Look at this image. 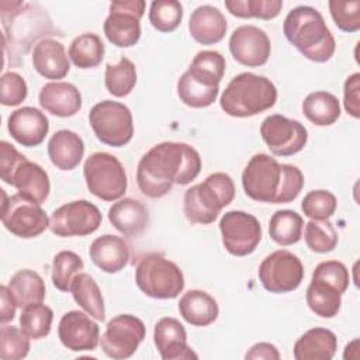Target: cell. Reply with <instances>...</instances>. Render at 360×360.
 Wrapping results in <instances>:
<instances>
[{"instance_id":"obj_1","label":"cell","mask_w":360,"mask_h":360,"mask_svg":"<svg viewBox=\"0 0 360 360\" xmlns=\"http://www.w3.org/2000/svg\"><path fill=\"white\" fill-rule=\"evenodd\" d=\"M201 170L200 153L183 142H160L152 146L139 160L136 183L150 198L166 195L173 184L191 183Z\"/></svg>"},{"instance_id":"obj_2","label":"cell","mask_w":360,"mask_h":360,"mask_svg":"<svg viewBox=\"0 0 360 360\" xmlns=\"http://www.w3.org/2000/svg\"><path fill=\"white\" fill-rule=\"evenodd\" d=\"M304 181V174L297 166L281 165L266 153L255 155L242 173L246 195L259 202H291L301 193Z\"/></svg>"},{"instance_id":"obj_3","label":"cell","mask_w":360,"mask_h":360,"mask_svg":"<svg viewBox=\"0 0 360 360\" xmlns=\"http://www.w3.org/2000/svg\"><path fill=\"white\" fill-rule=\"evenodd\" d=\"M287 41L307 59L318 63L329 60L336 49L335 38L322 14L311 6H298L284 18Z\"/></svg>"},{"instance_id":"obj_4","label":"cell","mask_w":360,"mask_h":360,"mask_svg":"<svg viewBox=\"0 0 360 360\" xmlns=\"http://www.w3.org/2000/svg\"><path fill=\"white\" fill-rule=\"evenodd\" d=\"M277 101L274 83L250 72L236 75L225 87L219 104L231 117L246 118L271 108Z\"/></svg>"},{"instance_id":"obj_5","label":"cell","mask_w":360,"mask_h":360,"mask_svg":"<svg viewBox=\"0 0 360 360\" xmlns=\"http://www.w3.org/2000/svg\"><path fill=\"white\" fill-rule=\"evenodd\" d=\"M233 197L232 177L222 172L212 173L202 183L191 186L184 193V215L193 224L208 225L218 218L224 207L232 202Z\"/></svg>"},{"instance_id":"obj_6","label":"cell","mask_w":360,"mask_h":360,"mask_svg":"<svg viewBox=\"0 0 360 360\" xmlns=\"http://www.w3.org/2000/svg\"><path fill=\"white\" fill-rule=\"evenodd\" d=\"M138 288L150 298L172 300L184 288V276L180 267L160 253L143 255L135 267Z\"/></svg>"},{"instance_id":"obj_7","label":"cell","mask_w":360,"mask_h":360,"mask_svg":"<svg viewBox=\"0 0 360 360\" xmlns=\"http://www.w3.org/2000/svg\"><path fill=\"white\" fill-rule=\"evenodd\" d=\"M83 174L89 191L104 201H115L127 191L128 180L125 169L111 153H91L84 162Z\"/></svg>"},{"instance_id":"obj_8","label":"cell","mask_w":360,"mask_h":360,"mask_svg":"<svg viewBox=\"0 0 360 360\" xmlns=\"http://www.w3.org/2000/svg\"><path fill=\"white\" fill-rule=\"evenodd\" d=\"M89 122L97 139L108 146H124L134 136L132 112L118 101L103 100L94 104L89 112Z\"/></svg>"},{"instance_id":"obj_9","label":"cell","mask_w":360,"mask_h":360,"mask_svg":"<svg viewBox=\"0 0 360 360\" xmlns=\"http://www.w3.org/2000/svg\"><path fill=\"white\" fill-rule=\"evenodd\" d=\"M0 191L3 195L1 222L8 232L22 239H31L49 228L51 219L41 204L25 198L20 193L7 197L4 190Z\"/></svg>"},{"instance_id":"obj_10","label":"cell","mask_w":360,"mask_h":360,"mask_svg":"<svg viewBox=\"0 0 360 360\" xmlns=\"http://www.w3.org/2000/svg\"><path fill=\"white\" fill-rule=\"evenodd\" d=\"M259 280L264 290L270 292H290L302 283L304 266L294 253L280 249L263 259L259 266Z\"/></svg>"},{"instance_id":"obj_11","label":"cell","mask_w":360,"mask_h":360,"mask_svg":"<svg viewBox=\"0 0 360 360\" xmlns=\"http://www.w3.org/2000/svg\"><path fill=\"white\" fill-rule=\"evenodd\" d=\"M145 7L143 0L112 1L103 25L107 39L120 48L134 46L141 38V18Z\"/></svg>"},{"instance_id":"obj_12","label":"cell","mask_w":360,"mask_h":360,"mask_svg":"<svg viewBox=\"0 0 360 360\" xmlns=\"http://www.w3.org/2000/svg\"><path fill=\"white\" fill-rule=\"evenodd\" d=\"M222 245L228 253L243 257L255 252L262 240L259 219L245 211H228L219 221Z\"/></svg>"},{"instance_id":"obj_13","label":"cell","mask_w":360,"mask_h":360,"mask_svg":"<svg viewBox=\"0 0 360 360\" xmlns=\"http://www.w3.org/2000/svg\"><path fill=\"white\" fill-rule=\"evenodd\" d=\"M49 228L60 238L86 236L96 232L103 221L100 210L87 200L60 205L51 214Z\"/></svg>"},{"instance_id":"obj_14","label":"cell","mask_w":360,"mask_h":360,"mask_svg":"<svg viewBox=\"0 0 360 360\" xmlns=\"http://www.w3.org/2000/svg\"><path fill=\"white\" fill-rule=\"evenodd\" d=\"M146 329L143 322L131 314L114 316L100 338L103 352L115 360L131 357L145 339Z\"/></svg>"},{"instance_id":"obj_15","label":"cell","mask_w":360,"mask_h":360,"mask_svg":"<svg viewBox=\"0 0 360 360\" xmlns=\"http://www.w3.org/2000/svg\"><path fill=\"white\" fill-rule=\"evenodd\" d=\"M260 135L276 156L295 155L304 149L308 141V131L300 121L280 114H273L263 120Z\"/></svg>"},{"instance_id":"obj_16","label":"cell","mask_w":360,"mask_h":360,"mask_svg":"<svg viewBox=\"0 0 360 360\" xmlns=\"http://www.w3.org/2000/svg\"><path fill=\"white\" fill-rule=\"evenodd\" d=\"M229 51L238 63L248 68H259L269 60L271 44L262 28L240 25L231 34Z\"/></svg>"},{"instance_id":"obj_17","label":"cell","mask_w":360,"mask_h":360,"mask_svg":"<svg viewBox=\"0 0 360 360\" xmlns=\"http://www.w3.org/2000/svg\"><path fill=\"white\" fill-rule=\"evenodd\" d=\"M58 336L69 350L91 352L100 343V328L84 312L69 311L59 321Z\"/></svg>"},{"instance_id":"obj_18","label":"cell","mask_w":360,"mask_h":360,"mask_svg":"<svg viewBox=\"0 0 360 360\" xmlns=\"http://www.w3.org/2000/svg\"><path fill=\"white\" fill-rule=\"evenodd\" d=\"M153 342L163 360L198 359L187 345V332L179 319L160 318L153 329Z\"/></svg>"},{"instance_id":"obj_19","label":"cell","mask_w":360,"mask_h":360,"mask_svg":"<svg viewBox=\"0 0 360 360\" xmlns=\"http://www.w3.org/2000/svg\"><path fill=\"white\" fill-rule=\"evenodd\" d=\"M7 128L14 141L22 146L32 148L44 142L49 131V121L41 110L21 107L10 114Z\"/></svg>"},{"instance_id":"obj_20","label":"cell","mask_w":360,"mask_h":360,"mask_svg":"<svg viewBox=\"0 0 360 360\" xmlns=\"http://www.w3.org/2000/svg\"><path fill=\"white\" fill-rule=\"evenodd\" d=\"M41 107L56 117L68 118L82 108V94L79 89L66 82H49L42 86L38 96Z\"/></svg>"},{"instance_id":"obj_21","label":"cell","mask_w":360,"mask_h":360,"mask_svg":"<svg viewBox=\"0 0 360 360\" xmlns=\"http://www.w3.org/2000/svg\"><path fill=\"white\" fill-rule=\"evenodd\" d=\"M91 262L105 273H118L129 262V246L124 238L105 233L93 240L89 249Z\"/></svg>"},{"instance_id":"obj_22","label":"cell","mask_w":360,"mask_h":360,"mask_svg":"<svg viewBox=\"0 0 360 360\" xmlns=\"http://www.w3.org/2000/svg\"><path fill=\"white\" fill-rule=\"evenodd\" d=\"M32 66L45 79H63L69 69V56L60 41L53 38H44L34 46Z\"/></svg>"},{"instance_id":"obj_23","label":"cell","mask_w":360,"mask_h":360,"mask_svg":"<svg viewBox=\"0 0 360 360\" xmlns=\"http://www.w3.org/2000/svg\"><path fill=\"white\" fill-rule=\"evenodd\" d=\"M226 18L214 6H198L190 15L188 31L194 41L201 45H214L226 34Z\"/></svg>"},{"instance_id":"obj_24","label":"cell","mask_w":360,"mask_h":360,"mask_svg":"<svg viewBox=\"0 0 360 360\" xmlns=\"http://www.w3.org/2000/svg\"><path fill=\"white\" fill-rule=\"evenodd\" d=\"M108 221L122 235L136 236L148 226L149 212L141 201L127 197L110 207Z\"/></svg>"},{"instance_id":"obj_25","label":"cell","mask_w":360,"mask_h":360,"mask_svg":"<svg viewBox=\"0 0 360 360\" xmlns=\"http://www.w3.org/2000/svg\"><path fill=\"white\" fill-rule=\"evenodd\" d=\"M17 191L25 198L42 204L51 191L48 173L35 162L22 160L13 174V183Z\"/></svg>"},{"instance_id":"obj_26","label":"cell","mask_w":360,"mask_h":360,"mask_svg":"<svg viewBox=\"0 0 360 360\" xmlns=\"http://www.w3.org/2000/svg\"><path fill=\"white\" fill-rule=\"evenodd\" d=\"M84 155V142L73 131H56L48 142V156L59 170H73Z\"/></svg>"},{"instance_id":"obj_27","label":"cell","mask_w":360,"mask_h":360,"mask_svg":"<svg viewBox=\"0 0 360 360\" xmlns=\"http://www.w3.org/2000/svg\"><path fill=\"white\" fill-rule=\"evenodd\" d=\"M181 318L193 326H208L219 315V308L212 295L202 290H190L179 301Z\"/></svg>"},{"instance_id":"obj_28","label":"cell","mask_w":360,"mask_h":360,"mask_svg":"<svg viewBox=\"0 0 360 360\" xmlns=\"http://www.w3.org/2000/svg\"><path fill=\"white\" fill-rule=\"evenodd\" d=\"M338 350L336 335L326 328L307 330L294 345L297 360H330Z\"/></svg>"},{"instance_id":"obj_29","label":"cell","mask_w":360,"mask_h":360,"mask_svg":"<svg viewBox=\"0 0 360 360\" xmlns=\"http://www.w3.org/2000/svg\"><path fill=\"white\" fill-rule=\"evenodd\" d=\"M70 292L77 305H80L90 316L101 322L105 319V308L101 290L90 274L79 273L72 281Z\"/></svg>"},{"instance_id":"obj_30","label":"cell","mask_w":360,"mask_h":360,"mask_svg":"<svg viewBox=\"0 0 360 360\" xmlns=\"http://www.w3.org/2000/svg\"><path fill=\"white\" fill-rule=\"evenodd\" d=\"M302 114L318 127H328L340 117V104L329 91L309 93L302 101Z\"/></svg>"},{"instance_id":"obj_31","label":"cell","mask_w":360,"mask_h":360,"mask_svg":"<svg viewBox=\"0 0 360 360\" xmlns=\"http://www.w3.org/2000/svg\"><path fill=\"white\" fill-rule=\"evenodd\" d=\"M8 288L13 292L17 305L21 308L30 304L42 302L46 294V287L42 277L30 269L18 270L10 278Z\"/></svg>"},{"instance_id":"obj_32","label":"cell","mask_w":360,"mask_h":360,"mask_svg":"<svg viewBox=\"0 0 360 360\" xmlns=\"http://www.w3.org/2000/svg\"><path fill=\"white\" fill-rule=\"evenodd\" d=\"M104 52L101 38L94 32H84L70 42L68 55L79 69H91L101 63Z\"/></svg>"},{"instance_id":"obj_33","label":"cell","mask_w":360,"mask_h":360,"mask_svg":"<svg viewBox=\"0 0 360 360\" xmlns=\"http://www.w3.org/2000/svg\"><path fill=\"white\" fill-rule=\"evenodd\" d=\"M304 219L292 210L276 211L269 222V235L280 246L297 243L302 236Z\"/></svg>"},{"instance_id":"obj_34","label":"cell","mask_w":360,"mask_h":360,"mask_svg":"<svg viewBox=\"0 0 360 360\" xmlns=\"http://www.w3.org/2000/svg\"><path fill=\"white\" fill-rule=\"evenodd\" d=\"M305 300L309 309L321 318L336 316L342 305V294L335 287L318 280H311Z\"/></svg>"},{"instance_id":"obj_35","label":"cell","mask_w":360,"mask_h":360,"mask_svg":"<svg viewBox=\"0 0 360 360\" xmlns=\"http://www.w3.org/2000/svg\"><path fill=\"white\" fill-rule=\"evenodd\" d=\"M225 58L217 51H200L188 68V73L201 84L219 86L225 73Z\"/></svg>"},{"instance_id":"obj_36","label":"cell","mask_w":360,"mask_h":360,"mask_svg":"<svg viewBox=\"0 0 360 360\" xmlns=\"http://www.w3.org/2000/svg\"><path fill=\"white\" fill-rule=\"evenodd\" d=\"M104 84L108 93L114 97L128 96L136 84L135 63L127 56H122L115 65L108 63L105 66Z\"/></svg>"},{"instance_id":"obj_37","label":"cell","mask_w":360,"mask_h":360,"mask_svg":"<svg viewBox=\"0 0 360 360\" xmlns=\"http://www.w3.org/2000/svg\"><path fill=\"white\" fill-rule=\"evenodd\" d=\"M219 93V86L210 87L198 83L188 72H184L177 80V94L180 100L193 108H204L211 105Z\"/></svg>"},{"instance_id":"obj_38","label":"cell","mask_w":360,"mask_h":360,"mask_svg":"<svg viewBox=\"0 0 360 360\" xmlns=\"http://www.w3.org/2000/svg\"><path fill=\"white\" fill-rule=\"evenodd\" d=\"M53 321V311L42 304L35 302L22 308L20 315V328L31 339H42L49 335Z\"/></svg>"},{"instance_id":"obj_39","label":"cell","mask_w":360,"mask_h":360,"mask_svg":"<svg viewBox=\"0 0 360 360\" xmlns=\"http://www.w3.org/2000/svg\"><path fill=\"white\" fill-rule=\"evenodd\" d=\"M84 263L82 257L72 250H62L55 255L52 260V284L63 292L70 291L73 278L83 270Z\"/></svg>"},{"instance_id":"obj_40","label":"cell","mask_w":360,"mask_h":360,"mask_svg":"<svg viewBox=\"0 0 360 360\" xmlns=\"http://www.w3.org/2000/svg\"><path fill=\"white\" fill-rule=\"evenodd\" d=\"M304 239L307 246L316 253L332 252L339 242L338 232L328 219H311L307 222Z\"/></svg>"},{"instance_id":"obj_41","label":"cell","mask_w":360,"mask_h":360,"mask_svg":"<svg viewBox=\"0 0 360 360\" xmlns=\"http://www.w3.org/2000/svg\"><path fill=\"white\" fill-rule=\"evenodd\" d=\"M228 11L239 18H262L271 20L278 15L283 8L280 0H226Z\"/></svg>"},{"instance_id":"obj_42","label":"cell","mask_w":360,"mask_h":360,"mask_svg":"<svg viewBox=\"0 0 360 360\" xmlns=\"http://www.w3.org/2000/svg\"><path fill=\"white\" fill-rule=\"evenodd\" d=\"M183 18V6L176 0H155L149 8V22L160 32L174 31Z\"/></svg>"},{"instance_id":"obj_43","label":"cell","mask_w":360,"mask_h":360,"mask_svg":"<svg viewBox=\"0 0 360 360\" xmlns=\"http://www.w3.org/2000/svg\"><path fill=\"white\" fill-rule=\"evenodd\" d=\"M30 336L20 328L3 325L0 329V357L3 360H20L30 352Z\"/></svg>"},{"instance_id":"obj_44","label":"cell","mask_w":360,"mask_h":360,"mask_svg":"<svg viewBox=\"0 0 360 360\" xmlns=\"http://www.w3.org/2000/svg\"><path fill=\"white\" fill-rule=\"evenodd\" d=\"M336 207L338 200L335 194L328 190H312L301 202L304 215L311 219H328L335 214Z\"/></svg>"},{"instance_id":"obj_45","label":"cell","mask_w":360,"mask_h":360,"mask_svg":"<svg viewBox=\"0 0 360 360\" xmlns=\"http://www.w3.org/2000/svg\"><path fill=\"white\" fill-rule=\"evenodd\" d=\"M329 11L336 27L343 32H356L360 30V1L330 0Z\"/></svg>"},{"instance_id":"obj_46","label":"cell","mask_w":360,"mask_h":360,"mask_svg":"<svg viewBox=\"0 0 360 360\" xmlns=\"http://www.w3.org/2000/svg\"><path fill=\"white\" fill-rule=\"evenodd\" d=\"M312 280L323 281L335 287L340 294L347 290L350 283L347 267L338 260H326L319 263L312 273Z\"/></svg>"},{"instance_id":"obj_47","label":"cell","mask_w":360,"mask_h":360,"mask_svg":"<svg viewBox=\"0 0 360 360\" xmlns=\"http://www.w3.org/2000/svg\"><path fill=\"white\" fill-rule=\"evenodd\" d=\"M1 86V104L3 105H18L28 94V87L24 77L15 72L3 73L0 79Z\"/></svg>"},{"instance_id":"obj_48","label":"cell","mask_w":360,"mask_h":360,"mask_svg":"<svg viewBox=\"0 0 360 360\" xmlns=\"http://www.w3.org/2000/svg\"><path fill=\"white\" fill-rule=\"evenodd\" d=\"M27 158L21 155L11 143L7 141L0 142V176L1 180L11 186L13 174L18 165L25 160Z\"/></svg>"},{"instance_id":"obj_49","label":"cell","mask_w":360,"mask_h":360,"mask_svg":"<svg viewBox=\"0 0 360 360\" xmlns=\"http://www.w3.org/2000/svg\"><path fill=\"white\" fill-rule=\"evenodd\" d=\"M345 110L353 118L360 117V73H353L349 76L343 86Z\"/></svg>"},{"instance_id":"obj_50","label":"cell","mask_w":360,"mask_h":360,"mask_svg":"<svg viewBox=\"0 0 360 360\" xmlns=\"http://www.w3.org/2000/svg\"><path fill=\"white\" fill-rule=\"evenodd\" d=\"M0 295H1V307H0V321L1 323H7L14 319L15 316V309H17V301L10 291L8 285H1L0 287Z\"/></svg>"},{"instance_id":"obj_51","label":"cell","mask_w":360,"mask_h":360,"mask_svg":"<svg viewBox=\"0 0 360 360\" xmlns=\"http://www.w3.org/2000/svg\"><path fill=\"white\" fill-rule=\"evenodd\" d=\"M246 359H264V360H278L280 359V353L277 350V347L271 343L267 342H260L253 345L249 352L245 354Z\"/></svg>"}]
</instances>
